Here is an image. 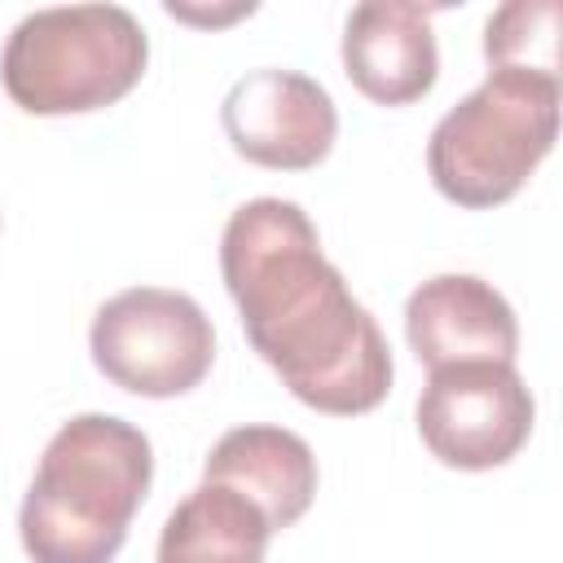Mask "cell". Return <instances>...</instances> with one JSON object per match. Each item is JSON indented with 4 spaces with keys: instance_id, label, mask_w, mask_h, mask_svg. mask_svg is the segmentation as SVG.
<instances>
[{
    "instance_id": "obj_1",
    "label": "cell",
    "mask_w": 563,
    "mask_h": 563,
    "mask_svg": "<svg viewBox=\"0 0 563 563\" xmlns=\"http://www.w3.org/2000/svg\"><path fill=\"white\" fill-rule=\"evenodd\" d=\"M220 273L246 343L295 400L334 418H356L387 400L391 347L321 255L317 224L299 202H242L220 238Z\"/></svg>"
},
{
    "instance_id": "obj_2",
    "label": "cell",
    "mask_w": 563,
    "mask_h": 563,
    "mask_svg": "<svg viewBox=\"0 0 563 563\" xmlns=\"http://www.w3.org/2000/svg\"><path fill=\"white\" fill-rule=\"evenodd\" d=\"M154 449L114 413H79L53 431L18 510L31 563H114L150 493Z\"/></svg>"
},
{
    "instance_id": "obj_3",
    "label": "cell",
    "mask_w": 563,
    "mask_h": 563,
    "mask_svg": "<svg viewBox=\"0 0 563 563\" xmlns=\"http://www.w3.org/2000/svg\"><path fill=\"white\" fill-rule=\"evenodd\" d=\"M145 62V26L123 4H53L9 31L0 84L26 114H88L123 101Z\"/></svg>"
},
{
    "instance_id": "obj_4",
    "label": "cell",
    "mask_w": 563,
    "mask_h": 563,
    "mask_svg": "<svg viewBox=\"0 0 563 563\" xmlns=\"http://www.w3.org/2000/svg\"><path fill=\"white\" fill-rule=\"evenodd\" d=\"M559 136V79L523 70H488L427 141L431 185L466 207L488 211L510 202Z\"/></svg>"
},
{
    "instance_id": "obj_5",
    "label": "cell",
    "mask_w": 563,
    "mask_h": 563,
    "mask_svg": "<svg viewBox=\"0 0 563 563\" xmlns=\"http://www.w3.org/2000/svg\"><path fill=\"white\" fill-rule=\"evenodd\" d=\"M92 365L123 391L167 400L194 391L216 361L211 317L185 290L132 286L106 299L88 330Z\"/></svg>"
},
{
    "instance_id": "obj_6",
    "label": "cell",
    "mask_w": 563,
    "mask_h": 563,
    "mask_svg": "<svg viewBox=\"0 0 563 563\" xmlns=\"http://www.w3.org/2000/svg\"><path fill=\"white\" fill-rule=\"evenodd\" d=\"M413 418L435 462L493 471L528 444L537 400L510 361H457L427 374Z\"/></svg>"
},
{
    "instance_id": "obj_7",
    "label": "cell",
    "mask_w": 563,
    "mask_h": 563,
    "mask_svg": "<svg viewBox=\"0 0 563 563\" xmlns=\"http://www.w3.org/2000/svg\"><path fill=\"white\" fill-rule=\"evenodd\" d=\"M220 123L233 154L268 172H308L339 136L334 97L312 75L286 66H260L233 79L220 101Z\"/></svg>"
},
{
    "instance_id": "obj_8",
    "label": "cell",
    "mask_w": 563,
    "mask_h": 563,
    "mask_svg": "<svg viewBox=\"0 0 563 563\" xmlns=\"http://www.w3.org/2000/svg\"><path fill=\"white\" fill-rule=\"evenodd\" d=\"M405 339L427 369L457 361H510L519 321L506 295L475 273H435L405 303Z\"/></svg>"
},
{
    "instance_id": "obj_9",
    "label": "cell",
    "mask_w": 563,
    "mask_h": 563,
    "mask_svg": "<svg viewBox=\"0 0 563 563\" xmlns=\"http://www.w3.org/2000/svg\"><path fill=\"white\" fill-rule=\"evenodd\" d=\"M343 70L374 106H409L435 88L440 48L431 9L413 0H365L343 22Z\"/></svg>"
},
{
    "instance_id": "obj_10",
    "label": "cell",
    "mask_w": 563,
    "mask_h": 563,
    "mask_svg": "<svg viewBox=\"0 0 563 563\" xmlns=\"http://www.w3.org/2000/svg\"><path fill=\"white\" fill-rule=\"evenodd\" d=\"M202 479L242 493L268 519V528L282 532L299 523L317 497V457L303 435L268 422H246L211 444Z\"/></svg>"
},
{
    "instance_id": "obj_11",
    "label": "cell",
    "mask_w": 563,
    "mask_h": 563,
    "mask_svg": "<svg viewBox=\"0 0 563 563\" xmlns=\"http://www.w3.org/2000/svg\"><path fill=\"white\" fill-rule=\"evenodd\" d=\"M268 519L224 484H198L163 523L158 563H264Z\"/></svg>"
},
{
    "instance_id": "obj_12",
    "label": "cell",
    "mask_w": 563,
    "mask_h": 563,
    "mask_svg": "<svg viewBox=\"0 0 563 563\" xmlns=\"http://www.w3.org/2000/svg\"><path fill=\"white\" fill-rule=\"evenodd\" d=\"M559 0H510L484 26L488 70H523L559 79Z\"/></svg>"
},
{
    "instance_id": "obj_13",
    "label": "cell",
    "mask_w": 563,
    "mask_h": 563,
    "mask_svg": "<svg viewBox=\"0 0 563 563\" xmlns=\"http://www.w3.org/2000/svg\"><path fill=\"white\" fill-rule=\"evenodd\" d=\"M167 13L172 18H185V22H211V26H220V22H233V18H242V13H255V4L246 0V4H233V9H189V4H176V0H167Z\"/></svg>"
}]
</instances>
